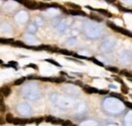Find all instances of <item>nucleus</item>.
<instances>
[{
  "mask_svg": "<svg viewBox=\"0 0 132 126\" xmlns=\"http://www.w3.org/2000/svg\"><path fill=\"white\" fill-rule=\"evenodd\" d=\"M107 24L111 27L112 30H114L115 32H118V33H121V34H123V35H126V36H129V37H132V33L129 32V31H127V30H125L123 29V27H118V26H116V24H114L113 23H110V21H108L107 23Z\"/></svg>",
  "mask_w": 132,
  "mask_h": 126,
  "instance_id": "obj_1",
  "label": "nucleus"
},
{
  "mask_svg": "<svg viewBox=\"0 0 132 126\" xmlns=\"http://www.w3.org/2000/svg\"><path fill=\"white\" fill-rule=\"evenodd\" d=\"M87 8H88V9H90V10H91V11L100 12L101 14L105 15V16H107V17H112V16H113V14H112V13H110V12H109L108 10H106V9H100V8H93V7H91V6H87Z\"/></svg>",
  "mask_w": 132,
  "mask_h": 126,
  "instance_id": "obj_2",
  "label": "nucleus"
},
{
  "mask_svg": "<svg viewBox=\"0 0 132 126\" xmlns=\"http://www.w3.org/2000/svg\"><path fill=\"white\" fill-rule=\"evenodd\" d=\"M23 5L26 6V8L32 9V10H34V9H39V3L34 1V0H26Z\"/></svg>",
  "mask_w": 132,
  "mask_h": 126,
  "instance_id": "obj_3",
  "label": "nucleus"
},
{
  "mask_svg": "<svg viewBox=\"0 0 132 126\" xmlns=\"http://www.w3.org/2000/svg\"><path fill=\"white\" fill-rule=\"evenodd\" d=\"M45 119H46V121L51 122V123H53V124H62V123H63V120H62V119L55 118V117H53V116H47V117H46Z\"/></svg>",
  "mask_w": 132,
  "mask_h": 126,
  "instance_id": "obj_4",
  "label": "nucleus"
},
{
  "mask_svg": "<svg viewBox=\"0 0 132 126\" xmlns=\"http://www.w3.org/2000/svg\"><path fill=\"white\" fill-rule=\"evenodd\" d=\"M69 14L71 15H80V16H87V13L83 12L81 9H70Z\"/></svg>",
  "mask_w": 132,
  "mask_h": 126,
  "instance_id": "obj_5",
  "label": "nucleus"
},
{
  "mask_svg": "<svg viewBox=\"0 0 132 126\" xmlns=\"http://www.w3.org/2000/svg\"><path fill=\"white\" fill-rule=\"evenodd\" d=\"M83 91L87 94H99V90H97V88H94L93 87H88V85H84Z\"/></svg>",
  "mask_w": 132,
  "mask_h": 126,
  "instance_id": "obj_6",
  "label": "nucleus"
},
{
  "mask_svg": "<svg viewBox=\"0 0 132 126\" xmlns=\"http://www.w3.org/2000/svg\"><path fill=\"white\" fill-rule=\"evenodd\" d=\"M0 90H1V92H2V94H3V96H4V97H8L9 95L11 94V88L9 87H6V85L2 87Z\"/></svg>",
  "mask_w": 132,
  "mask_h": 126,
  "instance_id": "obj_7",
  "label": "nucleus"
},
{
  "mask_svg": "<svg viewBox=\"0 0 132 126\" xmlns=\"http://www.w3.org/2000/svg\"><path fill=\"white\" fill-rule=\"evenodd\" d=\"M30 120H27V119H21V118H14V120L12 123L15 124V125H17V124H26V123H29Z\"/></svg>",
  "mask_w": 132,
  "mask_h": 126,
  "instance_id": "obj_8",
  "label": "nucleus"
},
{
  "mask_svg": "<svg viewBox=\"0 0 132 126\" xmlns=\"http://www.w3.org/2000/svg\"><path fill=\"white\" fill-rule=\"evenodd\" d=\"M12 46H14V47H20V48H26V49H30V47L29 46H26L24 43H23L21 41H14L12 43Z\"/></svg>",
  "mask_w": 132,
  "mask_h": 126,
  "instance_id": "obj_9",
  "label": "nucleus"
},
{
  "mask_svg": "<svg viewBox=\"0 0 132 126\" xmlns=\"http://www.w3.org/2000/svg\"><path fill=\"white\" fill-rule=\"evenodd\" d=\"M65 5L67 7H69L70 9H81L80 5H77L75 3H72V2H65Z\"/></svg>",
  "mask_w": 132,
  "mask_h": 126,
  "instance_id": "obj_10",
  "label": "nucleus"
},
{
  "mask_svg": "<svg viewBox=\"0 0 132 126\" xmlns=\"http://www.w3.org/2000/svg\"><path fill=\"white\" fill-rule=\"evenodd\" d=\"M58 53H61L63 55H66V56H70V55H73L74 53L71 51H68V50H65V49H59L58 50Z\"/></svg>",
  "mask_w": 132,
  "mask_h": 126,
  "instance_id": "obj_11",
  "label": "nucleus"
},
{
  "mask_svg": "<svg viewBox=\"0 0 132 126\" xmlns=\"http://www.w3.org/2000/svg\"><path fill=\"white\" fill-rule=\"evenodd\" d=\"M5 119H6V122L7 123H12L14 120V117H13V115L11 114V113H7L5 116Z\"/></svg>",
  "mask_w": 132,
  "mask_h": 126,
  "instance_id": "obj_12",
  "label": "nucleus"
},
{
  "mask_svg": "<svg viewBox=\"0 0 132 126\" xmlns=\"http://www.w3.org/2000/svg\"><path fill=\"white\" fill-rule=\"evenodd\" d=\"M14 42L13 39H4V38H0V43L1 44H11Z\"/></svg>",
  "mask_w": 132,
  "mask_h": 126,
  "instance_id": "obj_13",
  "label": "nucleus"
},
{
  "mask_svg": "<svg viewBox=\"0 0 132 126\" xmlns=\"http://www.w3.org/2000/svg\"><path fill=\"white\" fill-rule=\"evenodd\" d=\"M90 17L91 18V19H94V20H97V21H99V23H101V21L103 20V18L99 16V15H97V14H94V13H91L90 15Z\"/></svg>",
  "mask_w": 132,
  "mask_h": 126,
  "instance_id": "obj_14",
  "label": "nucleus"
},
{
  "mask_svg": "<svg viewBox=\"0 0 132 126\" xmlns=\"http://www.w3.org/2000/svg\"><path fill=\"white\" fill-rule=\"evenodd\" d=\"M0 111L1 112L5 111V105H4V101H3V97H0Z\"/></svg>",
  "mask_w": 132,
  "mask_h": 126,
  "instance_id": "obj_15",
  "label": "nucleus"
},
{
  "mask_svg": "<svg viewBox=\"0 0 132 126\" xmlns=\"http://www.w3.org/2000/svg\"><path fill=\"white\" fill-rule=\"evenodd\" d=\"M5 67H14V68H16L17 62H15V61H9V63L7 64V65H5Z\"/></svg>",
  "mask_w": 132,
  "mask_h": 126,
  "instance_id": "obj_16",
  "label": "nucleus"
},
{
  "mask_svg": "<svg viewBox=\"0 0 132 126\" xmlns=\"http://www.w3.org/2000/svg\"><path fill=\"white\" fill-rule=\"evenodd\" d=\"M24 79H26V77H21V78H18V79H16L13 84H15V85H19V84H21L24 81Z\"/></svg>",
  "mask_w": 132,
  "mask_h": 126,
  "instance_id": "obj_17",
  "label": "nucleus"
},
{
  "mask_svg": "<svg viewBox=\"0 0 132 126\" xmlns=\"http://www.w3.org/2000/svg\"><path fill=\"white\" fill-rule=\"evenodd\" d=\"M46 61H47V62H49V63H51V64H54L55 66H58V67H61V65L59 63H57L56 61L55 60H53V59H46Z\"/></svg>",
  "mask_w": 132,
  "mask_h": 126,
  "instance_id": "obj_18",
  "label": "nucleus"
},
{
  "mask_svg": "<svg viewBox=\"0 0 132 126\" xmlns=\"http://www.w3.org/2000/svg\"><path fill=\"white\" fill-rule=\"evenodd\" d=\"M110 96H111V97H114V98H117V99H120V100H122V101L124 100L123 97L120 96V95H118V94H116V93H111V94H110Z\"/></svg>",
  "mask_w": 132,
  "mask_h": 126,
  "instance_id": "obj_19",
  "label": "nucleus"
},
{
  "mask_svg": "<svg viewBox=\"0 0 132 126\" xmlns=\"http://www.w3.org/2000/svg\"><path fill=\"white\" fill-rule=\"evenodd\" d=\"M121 91H122V93H123V94H128V92H129L128 88H127V87H125V84H122V87H121Z\"/></svg>",
  "mask_w": 132,
  "mask_h": 126,
  "instance_id": "obj_20",
  "label": "nucleus"
},
{
  "mask_svg": "<svg viewBox=\"0 0 132 126\" xmlns=\"http://www.w3.org/2000/svg\"><path fill=\"white\" fill-rule=\"evenodd\" d=\"M91 61H94V63H96L97 65H99V66H103V67L105 66V65H104L103 63H101V62H100L99 60H97L96 58H91Z\"/></svg>",
  "mask_w": 132,
  "mask_h": 126,
  "instance_id": "obj_21",
  "label": "nucleus"
},
{
  "mask_svg": "<svg viewBox=\"0 0 132 126\" xmlns=\"http://www.w3.org/2000/svg\"><path fill=\"white\" fill-rule=\"evenodd\" d=\"M66 79H65V77H63V76H61V77H55V82H63Z\"/></svg>",
  "mask_w": 132,
  "mask_h": 126,
  "instance_id": "obj_22",
  "label": "nucleus"
},
{
  "mask_svg": "<svg viewBox=\"0 0 132 126\" xmlns=\"http://www.w3.org/2000/svg\"><path fill=\"white\" fill-rule=\"evenodd\" d=\"M107 69L109 70V71H112V72H118L119 69L117 67H107Z\"/></svg>",
  "mask_w": 132,
  "mask_h": 126,
  "instance_id": "obj_23",
  "label": "nucleus"
},
{
  "mask_svg": "<svg viewBox=\"0 0 132 126\" xmlns=\"http://www.w3.org/2000/svg\"><path fill=\"white\" fill-rule=\"evenodd\" d=\"M99 94H100V95H108V94H109V91H107V90H102V91H99Z\"/></svg>",
  "mask_w": 132,
  "mask_h": 126,
  "instance_id": "obj_24",
  "label": "nucleus"
},
{
  "mask_svg": "<svg viewBox=\"0 0 132 126\" xmlns=\"http://www.w3.org/2000/svg\"><path fill=\"white\" fill-rule=\"evenodd\" d=\"M26 67H32V68L36 69V70H38V66H37L36 64H29V65H26Z\"/></svg>",
  "mask_w": 132,
  "mask_h": 126,
  "instance_id": "obj_25",
  "label": "nucleus"
},
{
  "mask_svg": "<svg viewBox=\"0 0 132 126\" xmlns=\"http://www.w3.org/2000/svg\"><path fill=\"white\" fill-rule=\"evenodd\" d=\"M62 125H72V122L70 120H66V121H63Z\"/></svg>",
  "mask_w": 132,
  "mask_h": 126,
  "instance_id": "obj_26",
  "label": "nucleus"
},
{
  "mask_svg": "<svg viewBox=\"0 0 132 126\" xmlns=\"http://www.w3.org/2000/svg\"><path fill=\"white\" fill-rule=\"evenodd\" d=\"M115 80H116V81H118V82H120L121 84H124L123 80H122V79H121L120 77H115Z\"/></svg>",
  "mask_w": 132,
  "mask_h": 126,
  "instance_id": "obj_27",
  "label": "nucleus"
},
{
  "mask_svg": "<svg viewBox=\"0 0 132 126\" xmlns=\"http://www.w3.org/2000/svg\"><path fill=\"white\" fill-rule=\"evenodd\" d=\"M125 105H126L128 108H130L132 109V103H129V102H125Z\"/></svg>",
  "mask_w": 132,
  "mask_h": 126,
  "instance_id": "obj_28",
  "label": "nucleus"
},
{
  "mask_svg": "<svg viewBox=\"0 0 132 126\" xmlns=\"http://www.w3.org/2000/svg\"><path fill=\"white\" fill-rule=\"evenodd\" d=\"M15 1H16V2H18V3H21V4H24V3H26V0H15Z\"/></svg>",
  "mask_w": 132,
  "mask_h": 126,
  "instance_id": "obj_29",
  "label": "nucleus"
},
{
  "mask_svg": "<svg viewBox=\"0 0 132 126\" xmlns=\"http://www.w3.org/2000/svg\"><path fill=\"white\" fill-rule=\"evenodd\" d=\"M43 120H44V118H42V117H41V118H39V120H36V123H37V124H39L40 122L43 121Z\"/></svg>",
  "mask_w": 132,
  "mask_h": 126,
  "instance_id": "obj_30",
  "label": "nucleus"
},
{
  "mask_svg": "<svg viewBox=\"0 0 132 126\" xmlns=\"http://www.w3.org/2000/svg\"><path fill=\"white\" fill-rule=\"evenodd\" d=\"M2 119H3L2 117H0V124H1V125H2V124H4L5 122H6L5 120H2Z\"/></svg>",
  "mask_w": 132,
  "mask_h": 126,
  "instance_id": "obj_31",
  "label": "nucleus"
},
{
  "mask_svg": "<svg viewBox=\"0 0 132 126\" xmlns=\"http://www.w3.org/2000/svg\"><path fill=\"white\" fill-rule=\"evenodd\" d=\"M74 84H79V85H81V87H83V84H82L80 81H75Z\"/></svg>",
  "mask_w": 132,
  "mask_h": 126,
  "instance_id": "obj_32",
  "label": "nucleus"
},
{
  "mask_svg": "<svg viewBox=\"0 0 132 126\" xmlns=\"http://www.w3.org/2000/svg\"><path fill=\"white\" fill-rule=\"evenodd\" d=\"M107 2H109V3H114L115 2V0H106Z\"/></svg>",
  "mask_w": 132,
  "mask_h": 126,
  "instance_id": "obj_33",
  "label": "nucleus"
},
{
  "mask_svg": "<svg viewBox=\"0 0 132 126\" xmlns=\"http://www.w3.org/2000/svg\"><path fill=\"white\" fill-rule=\"evenodd\" d=\"M2 62H3V61H2L1 59H0V65H1V64H2Z\"/></svg>",
  "mask_w": 132,
  "mask_h": 126,
  "instance_id": "obj_34",
  "label": "nucleus"
},
{
  "mask_svg": "<svg viewBox=\"0 0 132 126\" xmlns=\"http://www.w3.org/2000/svg\"><path fill=\"white\" fill-rule=\"evenodd\" d=\"M44 1H52V0H44Z\"/></svg>",
  "mask_w": 132,
  "mask_h": 126,
  "instance_id": "obj_35",
  "label": "nucleus"
}]
</instances>
